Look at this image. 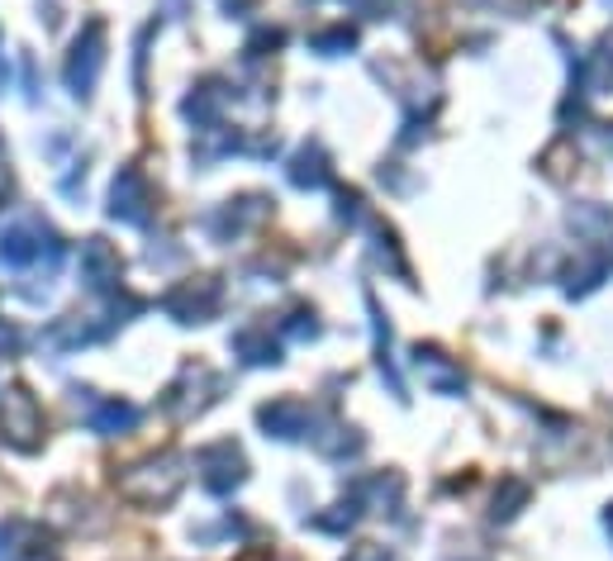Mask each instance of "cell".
<instances>
[{
	"label": "cell",
	"mask_w": 613,
	"mask_h": 561,
	"mask_svg": "<svg viewBox=\"0 0 613 561\" xmlns=\"http://www.w3.org/2000/svg\"><path fill=\"white\" fill-rule=\"evenodd\" d=\"M39 433H43V414H39V400H33L24 385H14L0 400V443L33 452L39 447Z\"/></svg>",
	"instance_id": "1"
},
{
	"label": "cell",
	"mask_w": 613,
	"mask_h": 561,
	"mask_svg": "<svg viewBox=\"0 0 613 561\" xmlns=\"http://www.w3.org/2000/svg\"><path fill=\"white\" fill-rule=\"evenodd\" d=\"M100 62H105V24L91 20V24L81 29L72 58H67V86H72L77 96H91V86L100 77Z\"/></svg>",
	"instance_id": "2"
},
{
	"label": "cell",
	"mask_w": 613,
	"mask_h": 561,
	"mask_svg": "<svg viewBox=\"0 0 613 561\" xmlns=\"http://www.w3.org/2000/svg\"><path fill=\"white\" fill-rule=\"evenodd\" d=\"M196 471H200L205 490H215V495H229V490L243 481V452L229 443V437H224V443H209V447H200Z\"/></svg>",
	"instance_id": "3"
},
{
	"label": "cell",
	"mask_w": 613,
	"mask_h": 561,
	"mask_svg": "<svg viewBox=\"0 0 613 561\" xmlns=\"http://www.w3.org/2000/svg\"><path fill=\"white\" fill-rule=\"evenodd\" d=\"M167 314L171 319H181V324H205L209 314L219 309V280H186V286H177L167 295Z\"/></svg>",
	"instance_id": "4"
},
{
	"label": "cell",
	"mask_w": 613,
	"mask_h": 561,
	"mask_svg": "<svg viewBox=\"0 0 613 561\" xmlns=\"http://www.w3.org/2000/svg\"><path fill=\"white\" fill-rule=\"evenodd\" d=\"M110 215L125 219V224H144L148 219V177L138 167H125L115 177V190H110Z\"/></svg>",
	"instance_id": "5"
},
{
	"label": "cell",
	"mask_w": 613,
	"mask_h": 561,
	"mask_svg": "<svg viewBox=\"0 0 613 561\" xmlns=\"http://www.w3.org/2000/svg\"><path fill=\"white\" fill-rule=\"evenodd\" d=\"M414 372L424 376L437 395H457V391H466V376H462V366L452 362L447 353H437V347H424L418 343L414 347Z\"/></svg>",
	"instance_id": "6"
},
{
	"label": "cell",
	"mask_w": 613,
	"mask_h": 561,
	"mask_svg": "<svg viewBox=\"0 0 613 561\" xmlns=\"http://www.w3.org/2000/svg\"><path fill=\"white\" fill-rule=\"evenodd\" d=\"M257 419L271 437H300V433L314 429V410L305 405V400H271V405L257 410Z\"/></svg>",
	"instance_id": "7"
},
{
	"label": "cell",
	"mask_w": 613,
	"mask_h": 561,
	"mask_svg": "<svg viewBox=\"0 0 613 561\" xmlns=\"http://www.w3.org/2000/svg\"><path fill=\"white\" fill-rule=\"evenodd\" d=\"M119 253L110 248L105 238H86V248H81V280L91 291H115L119 286Z\"/></svg>",
	"instance_id": "8"
},
{
	"label": "cell",
	"mask_w": 613,
	"mask_h": 561,
	"mask_svg": "<svg viewBox=\"0 0 613 561\" xmlns=\"http://www.w3.org/2000/svg\"><path fill=\"white\" fill-rule=\"evenodd\" d=\"M581 91H585V96L613 91V39H604V43L581 62Z\"/></svg>",
	"instance_id": "9"
},
{
	"label": "cell",
	"mask_w": 613,
	"mask_h": 561,
	"mask_svg": "<svg viewBox=\"0 0 613 561\" xmlns=\"http://www.w3.org/2000/svg\"><path fill=\"white\" fill-rule=\"evenodd\" d=\"M234 347H238V357H243V362H253V366H271V362H281V347L271 343V328H243L238 338H234Z\"/></svg>",
	"instance_id": "10"
},
{
	"label": "cell",
	"mask_w": 613,
	"mask_h": 561,
	"mask_svg": "<svg viewBox=\"0 0 613 561\" xmlns=\"http://www.w3.org/2000/svg\"><path fill=\"white\" fill-rule=\"evenodd\" d=\"M328 177H333V171H328L324 148H319V144H305L300 157H295V167H290V181H295V186H324Z\"/></svg>",
	"instance_id": "11"
},
{
	"label": "cell",
	"mask_w": 613,
	"mask_h": 561,
	"mask_svg": "<svg viewBox=\"0 0 613 561\" xmlns=\"http://www.w3.org/2000/svg\"><path fill=\"white\" fill-rule=\"evenodd\" d=\"M134 424H138V410L125 405V400H105V405L91 414V429H96V433H125V429H134Z\"/></svg>",
	"instance_id": "12"
},
{
	"label": "cell",
	"mask_w": 613,
	"mask_h": 561,
	"mask_svg": "<svg viewBox=\"0 0 613 561\" xmlns=\"http://www.w3.org/2000/svg\"><path fill=\"white\" fill-rule=\"evenodd\" d=\"M353 43H357V33L347 29V24H338V29H328V33H319V39H314V48L328 52V58H333V52H347Z\"/></svg>",
	"instance_id": "13"
},
{
	"label": "cell",
	"mask_w": 613,
	"mask_h": 561,
	"mask_svg": "<svg viewBox=\"0 0 613 561\" xmlns=\"http://www.w3.org/2000/svg\"><path fill=\"white\" fill-rule=\"evenodd\" d=\"M343 561H390V552H385L380 542H362V548H353Z\"/></svg>",
	"instance_id": "14"
},
{
	"label": "cell",
	"mask_w": 613,
	"mask_h": 561,
	"mask_svg": "<svg viewBox=\"0 0 613 561\" xmlns=\"http://www.w3.org/2000/svg\"><path fill=\"white\" fill-rule=\"evenodd\" d=\"M20 561H58V557H52V552H43V548H29Z\"/></svg>",
	"instance_id": "15"
},
{
	"label": "cell",
	"mask_w": 613,
	"mask_h": 561,
	"mask_svg": "<svg viewBox=\"0 0 613 561\" xmlns=\"http://www.w3.org/2000/svg\"><path fill=\"white\" fill-rule=\"evenodd\" d=\"M604 523H609V533H613V504H609V514H604Z\"/></svg>",
	"instance_id": "16"
}]
</instances>
